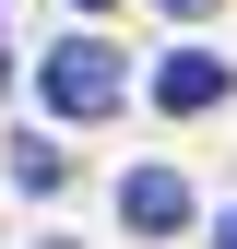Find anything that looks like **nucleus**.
<instances>
[{"label": "nucleus", "mask_w": 237, "mask_h": 249, "mask_svg": "<svg viewBox=\"0 0 237 249\" xmlns=\"http://www.w3.org/2000/svg\"><path fill=\"white\" fill-rule=\"evenodd\" d=\"M48 249H71V237H48Z\"/></svg>", "instance_id": "1a4fd4ad"}, {"label": "nucleus", "mask_w": 237, "mask_h": 249, "mask_svg": "<svg viewBox=\"0 0 237 249\" xmlns=\"http://www.w3.org/2000/svg\"><path fill=\"white\" fill-rule=\"evenodd\" d=\"M166 12H190V24H202V12H214V0H166Z\"/></svg>", "instance_id": "39448f33"}, {"label": "nucleus", "mask_w": 237, "mask_h": 249, "mask_svg": "<svg viewBox=\"0 0 237 249\" xmlns=\"http://www.w3.org/2000/svg\"><path fill=\"white\" fill-rule=\"evenodd\" d=\"M0 83H12V59H0Z\"/></svg>", "instance_id": "6e6552de"}, {"label": "nucleus", "mask_w": 237, "mask_h": 249, "mask_svg": "<svg viewBox=\"0 0 237 249\" xmlns=\"http://www.w3.org/2000/svg\"><path fill=\"white\" fill-rule=\"evenodd\" d=\"M214 95H225V59H214V48H178L166 71H154V107H166V119H202Z\"/></svg>", "instance_id": "7ed1b4c3"}, {"label": "nucleus", "mask_w": 237, "mask_h": 249, "mask_svg": "<svg viewBox=\"0 0 237 249\" xmlns=\"http://www.w3.org/2000/svg\"><path fill=\"white\" fill-rule=\"evenodd\" d=\"M214 249H237V213H225V237H214Z\"/></svg>", "instance_id": "423d86ee"}, {"label": "nucleus", "mask_w": 237, "mask_h": 249, "mask_svg": "<svg viewBox=\"0 0 237 249\" xmlns=\"http://www.w3.org/2000/svg\"><path fill=\"white\" fill-rule=\"evenodd\" d=\"M48 107L59 119H107L118 95H131V59H118V48H95V36H71V48H48Z\"/></svg>", "instance_id": "f257e3e1"}, {"label": "nucleus", "mask_w": 237, "mask_h": 249, "mask_svg": "<svg viewBox=\"0 0 237 249\" xmlns=\"http://www.w3.org/2000/svg\"><path fill=\"white\" fill-rule=\"evenodd\" d=\"M83 12H107V0H83Z\"/></svg>", "instance_id": "0eeeda50"}, {"label": "nucleus", "mask_w": 237, "mask_h": 249, "mask_svg": "<svg viewBox=\"0 0 237 249\" xmlns=\"http://www.w3.org/2000/svg\"><path fill=\"white\" fill-rule=\"evenodd\" d=\"M118 226L178 237V226H190V178H178V166H131V178H118Z\"/></svg>", "instance_id": "f03ea898"}, {"label": "nucleus", "mask_w": 237, "mask_h": 249, "mask_svg": "<svg viewBox=\"0 0 237 249\" xmlns=\"http://www.w3.org/2000/svg\"><path fill=\"white\" fill-rule=\"evenodd\" d=\"M59 178H71L59 142H12V190H59Z\"/></svg>", "instance_id": "20e7f679"}]
</instances>
